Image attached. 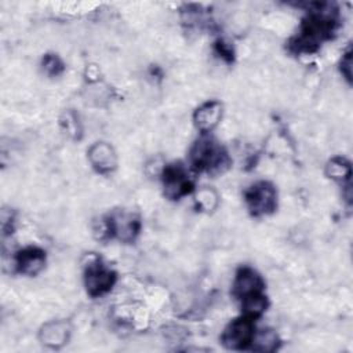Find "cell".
<instances>
[{
    "label": "cell",
    "instance_id": "cell-1",
    "mask_svg": "<svg viewBox=\"0 0 353 353\" xmlns=\"http://www.w3.org/2000/svg\"><path fill=\"white\" fill-rule=\"evenodd\" d=\"M338 11L328 3H313L310 11L302 19L301 32L288 47L294 54H312L320 44L330 40L338 29Z\"/></svg>",
    "mask_w": 353,
    "mask_h": 353
},
{
    "label": "cell",
    "instance_id": "cell-2",
    "mask_svg": "<svg viewBox=\"0 0 353 353\" xmlns=\"http://www.w3.org/2000/svg\"><path fill=\"white\" fill-rule=\"evenodd\" d=\"M189 160L193 170L205 172H222L230 163L226 150L216 141L205 137L193 143Z\"/></svg>",
    "mask_w": 353,
    "mask_h": 353
},
{
    "label": "cell",
    "instance_id": "cell-3",
    "mask_svg": "<svg viewBox=\"0 0 353 353\" xmlns=\"http://www.w3.org/2000/svg\"><path fill=\"white\" fill-rule=\"evenodd\" d=\"M244 200L254 216L268 215L277 207V192L270 182L259 181L245 190Z\"/></svg>",
    "mask_w": 353,
    "mask_h": 353
},
{
    "label": "cell",
    "instance_id": "cell-4",
    "mask_svg": "<svg viewBox=\"0 0 353 353\" xmlns=\"http://www.w3.org/2000/svg\"><path fill=\"white\" fill-rule=\"evenodd\" d=\"M255 319L243 314L232 320L222 332L221 342L225 347L232 350H244L251 347L255 335Z\"/></svg>",
    "mask_w": 353,
    "mask_h": 353
},
{
    "label": "cell",
    "instance_id": "cell-5",
    "mask_svg": "<svg viewBox=\"0 0 353 353\" xmlns=\"http://www.w3.org/2000/svg\"><path fill=\"white\" fill-rule=\"evenodd\" d=\"M101 237H117L121 241H132L141 229L139 219L132 214L119 212L101 221Z\"/></svg>",
    "mask_w": 353,
    "mask_h": 353
},
{
    "label": "cell",
    "instance_id": "cell-6",
    "mask_svg": "<svg viewBox=\"0 0 353 353\" xmlns=\"http://www.w3.org/2000/svg\"><path fill=\"white\" fill-rule=\"evenodd\" d=\"M116 273L105 266L99 259L90 262L84 270V284L88 295L92 298L101 296L112 290L116 283Z\"/></svg>",
    "mask_w": 353,
    "mask_h": 353
},
{
    "label": "cell",
    "instance_id": "cell-7",
    "mask_svg": "<svg viewBox=\"0 0 353 353\" xmlns=\"http://www.w3.org/2000/svg\"><path fill=\"white\" fill-rule=\"evenodd\" d=\"M164 194L171 200H178L193 190V182L189 178L186 168L179 164H168L163 170Z\"/></svg>",
    "mask_w": 353,
    "mask_h": 353
},
{
    "label": "cell",
    "instance_id": "cell-8",
    "mask_svg": "<svg viewBox=\"0 0 353 353\" xmlns=\"http://www.w3.org/2000/svg\"><path fill=\"white\" fill-rule=\"evenodd\" d=\"M265 281L250 266H243L237 270L233 281V295L241 302L247 298L263 294Z\"/></svg>",
    "mask_w": 353,
    "mask_h": 353
},
{
    "label": "cell",
    "instance_id": "cell-9",
    "mask_svg": "<svg viewBox=\"0 0 353 353\" xmlns=\"http://www.w3.org/2000/svg\"><path fill=\"white\" fill-rule=\"evenodd\" d=\"M46 263V252L34 245L25 247L19 250L15 255L17 270L26 276L37 274Z\"/></svg>",
    "mask_w": 353,
    "mask_h": 353
},
{
    "label": "cell",
    "instance_id": "cell-10",
    "mask_svg": "<svg viewBox=\"0 0 353 353\" xmlns=\"http://www.w3.org/2000/svg\"><path fill=\"white\" fill-rule=\"evenodd\" d=\"M222 117V105L218 101H208L196 109L193 114L194 125L203 134L212 131Z\"/></svg>",
    "mask_w": 353,
    "mask_h": 353
},
{
    "label": "cell",
    "instance_id": "cell-11",
    "mask_svg": "<svg viewBox=\"0 0 353 353\" xmlns=\"http://www.w3.org/2000/svg\"><path fill=\"white\" fill-rule=\"evenodd\" d=\"M88 159L92 167L101 174H108L117 165L116 153L106 142H95L88 150Z\"/></svg>",
    "mask_w": 353,
    "mask_h": 353
},
{
    "label": "cell",
    "instance_id": "cell-12",
    "mask_svg": "<svg viewBox=\"0 0 353 353\" xmlns=\"http://www.w3.org/2000/svg\"><path fill=\"white\" fill-rule=\"evenodd\" d=\"M69 332V327L65 321H52L43 327L40 331V338L44 345L52 349H58L66 343Z\"/></svg>",
    "mask_w": 353,
    "mask_h": 353
},
{
    "label": "cell",
    "instance_id": "cell-13",
    "mask_svg": "<svg viewBox=\"0 0 353 353\" xmlns=\"http://www.w3.org/2000/svg\"><path fill=\"white\" fill-rule=\"evenodd\" d=\"M325 174L338 181L345 183L346 186H350V176H352V168L350 163L343 157H334L328 161L325 167Z\"/></svg>",
    "mask_w": 353,
    "mask_h": 353
},
{
    "label": "cell",
    "instance_id": "cell-14",
    "mask_svg": "<svg viewBox=\"0 0 353 353\" xmlns=\"http://www.w3.org/2000/svg\"><path fill=\"white\" fill-rule=\"evenodd\" d=\"M279 338L272 330H262L259 332H255L251 349L256 352H273L277 349Z\"/></svg>",
    "mask_w": 353,
    "mask_h": 353
},
{
    "label": "cell",
    "instance_id": "cell-15",
    "mask_svg": "<svg viewBox=\"0 0 353 353\" xmlns=\"http://www.w3.org/2000/svg\"><path fill=\"white\" fill-rule=\"evenodd\" d=\"M43 69L48 76H58L63 72V62L59 59L58 55L47 54L43 58Z\"/></svg>",
    "mask_w": 353,
    "mask_h": 353
},
{
    "label": "cell",
    "instance_id": "cell-16",
    "mask_svg": "<svg viewBox=\"0 0 353 353\" xmlns=\"http://www.w3.org/2000/svg\"><path fill=\"white\" fill-rule=\"evenodd\" d=\"M341 72L345 76V79L350 83L352 81V51H350V48L342 57Z\"/></svg>",
    "mask_w": 353,
    "mask_h": 353
},
{
    "label": "cell",
    "instance_id": "cell-17",
    "mask_svg": "<svg viewBox=\"0 0 353 353\" xmlns=\"http://www.w3.org/2000/svg\"><path fill=\"white\" fill-rule=\"evenodd\" d=\"M215 47H216L218 54H219L222 58H225L228 62H232V59H233V50H232V47H230L229 44H226V43H223V41L221 40V41L216 43Z\"/></svg>",
    "mask_w": 353,
    "mask_h": 353
}]
</instances>
